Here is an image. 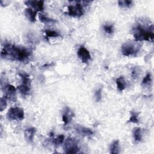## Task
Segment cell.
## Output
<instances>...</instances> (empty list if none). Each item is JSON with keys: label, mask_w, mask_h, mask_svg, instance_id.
I'll use <instances>...</instances> for the list:
<instances>
[{"label": "cell", "mask_w": 154, "mask_h": 154, "mask_svg": "<svg viewBox=\"0 0 154 154\" xmlns=\"http://www.w3.org/2000/svg\"><path fill=\"white\" fill-rule=\"evenodd\" d=\"M30 55L31 52L26 48L10 43L5 44L1 53V56L3 58L21 62L28 60Z\"/></svg>", "instance_id": "1"}, {"label": "cell", "mask_w": 154, "mask_h": 154, "mask_svg": "<svg viewBox=\"0 0 154 154\" xmlns=\"http://www.w3.org/2000/svg\"><path fill=\"white\" fill-rule=\"evenodd\" d=\"M133 35L135 41H149L152 42L154 37L153 32V25L149 26H144L138 23L132 29Z\"/></svg>", "instance_id": "2"}, {"label": "cell", "mask_w": 154, "mask_h": 154, "mask_svg": "<svg viewBox=\"0 0 154 154\" xmlns=\"http://www.w3.org/2000/svg\"><path fill=\"white\" fill-rule=\"evenodd\" d=\"M141 45L137 42L129 41L122 46L121 52L126 57H129L137 54L141 49Z\"/></svg>", "instance_id": "3"}, {"label": "cell", "mask_w": 154, "mask_h": 154, "mask_svg": "<svg viewBox=\"0 0 154 154\" xmlns=\"http://www.w3.org/2000/svg\"><path fill=\"white\" fill-rule=\"evenodd\" d=\"M24 116L23 109L19 107H12L7 113V117L10 120H22L24 119Z\"/></svg>", "instance_id": "4"}, {"label": "cell", "mask_w": 154, "mask_h": 154, "mask_svg": "<svg viewBox=\"0 0 154 154\" xmlns=\"http://www.w3.org/2000/svg\"><path fill=\"white\" fill-rule=\"evenodd\" d=\"M64 149L66 153H77L79 152V149L78 147V143L76 139L74 138H68L64 145Z\"/></svg>", "instance_id": "5"}, {"label": "cell", "mask_w": 154, "mask_h": 154, "mask_svg": "<svg viewBox=\"0 0 154 154\" xmlns=\"http://www.w3.org/2000/svg\"><path fill=\"white\" fill-rule=\"evenodd\" d=\"M67 14L72 17H80L84 14V8L82 5L77 2L75 5H69Z\"/></svg>", "instance_id": "6"}, {"label": "cell", "mask_w": 154, "mask_h": 154, "mask_svg": "<svg viewBox=\"0 0 154 154\" xmlns=\"http://www.w3.org/2000/svg\"><path fill=\"white\" fill-rule=\"evenodd\" d=\"M4 97L7 99H9L12 101L16 100V92L15 87L11 84L6 85L4 88Z\"/></svg>", "instance_id": "7"}, {"label": "cell", "mask_w": 154, "mask_h": 154, "mask_svg": "<svg viewBox=\"0 0 154 154\" xmlns=\"http://www.w3.org/2000/svg\"><path fill=\"white\" fill-rule=\"evenodd\" d=\"M77 55L83 63H88L91 59V56L89 51L84 46H81L78 51Z\"/></svg>", "instance_id": "8"}, {"label": "cell", "mask_w": 154, "mask_h": 154, "mask_svg": "<svg viewBox=\"0 0 154 154\" xmlns=\"http://www.w3.org/2000/svg\"><path fill=\"white\" fill-rule=\"evenodd\" d=\"M25 4L30 6L31 8H34L37 12L42 11L44 9V1H25Z\"/></svg>", "instance_id": "9"}, {"label": "cell", "mask_w": 154, "mask_h": 154, "mask_svg": "<svg viewBox=\"0 0 154 154\" xmlns=\"http://www.w3.org/2000/svg\"><path fill=\"white\" fill-rule=\"evenodd\" d=\"M73 116H74V114L73 111L69 108L66 107L64 109L63 112L62 114V120L64 122V125L69 124L71 122Z\"/></svg>", "instance_id": "10"}, {"label": "cell", "mask_w": 154, "mask_h": 154, "mask_svg": "<svg viewBox=\"0 0 154 154\" xmlns=\"http://www.w3.org/2000/svg\"><path fill=\"white\" fill-rule=\"evenodd\" d=\"M75 130L78 134L85 137L90 136L93 134V132L91 129L80 125H76L75 127Z\"/></svg>", "instance_id": "11"}, {"label": "cell", "mask_w": 154, "mask_h": 154, "mask_svg": "<svg viewBox=\"0 0 154 154\" xmlns=\"http://www.w3.org/2000/svg\"><path fill=\"white\" fill-rule=\"evenodd\" d=\"M35 132H36V129L33 127L26 128L24 131L25 137L28 142H30V143L32 142Z\"/></svg>", "instance_id": "12"}, {"label": "cell", "mask_w": 154, "mask_h": 154, "mask_svg": "<svg viewBox=\"0 0 154 154\" xmlns=\"http://www.w3.org/2000/svg\"><path fill=\"white\" fill-rule=\"evenodd\" d=\"M37 12L31 7L25 9V14L28 19L31 22H35L36 20V15Z\"/></svg>", "instance_id": "13"}, {"label": "cell", "mask_w": 154, "mask_h": 154, "mask_svg": "<svg viewBox=\"0 0 154 154\" xmlns=\"http://www.w3.org/2000/svg\"><path fill=\"white\" fill-rule=\"evenodd\" d=\"M116 84H117V87L119 91H122L124 90L126 88V81L123 76H120L116 79Z\"/></svg>", "instance_id": "14"}, {"label": "cell", "mask_w": 154, "mask_h": 154, "mask_svg": "<svg viewBox=\"0 0 154 154\" xmlns=\"http://www.w3.org/2000/svg\"><path fill=\"white\" fill-rule=\"evenodd\" d=\"M17 89L19 91L20 94L23 96L29 94L30 91H31L30 86H28V85H25L23 84L17 86Z\"/></svg>", "instance_id": "15"}, {"label": "cell", "mask_w": 154, "mask_h": 154, "mask_svg": "<svg viewBox=\"0 0 154 154\" xmlns=\"http://www.w3.org/2000/svg\"><path fill=\"white\" fill-rule=\"evenodd\" d=\"M119 141L114 140L110 145L109 152L112 154H117L119 153Z\"/></svg>", "instance_id": "16"}, {"label": "cell", "mask_w": 154, "mask_h": 154, "mask_svg": "<svg viewBox=\"0 0 154 154\" xmlns=\"http://www.w3.org/2000/svg\"><path fill=\"white\" fill-rule=\"evenodd\" d=\"M133 137L135 141H140L142 138V132L140 128H135L133 130Z\"/></svg>", "instance_id": "17"}, {"label": "cell", "mask_w": 154, "mask_h": 154, "mask_svg": "<svg viewBox=\"0 0 154 154\" xmlns=\"http://www.w3.org/2000/svg\"><path fill=\"white\" fill-rule=\"evenodd\" d=\"M19 75L21 77L23 84L30 86L31 85V79L28 74L25 72H19Z\"/></svg>", "instance_id": "18"}, {"label": "cell", "mask_w": 154, "mask_h": 154, "mask_svg": "<svg viewBox=\"0 0 154 154\" xmlns=\"http://www.w3.org/2000/svg\"><path fill=\"white\" fill-rule=\"evenodd\" d=\"M38 18L40 22H42L43 23H54L56 22L55 20L51 19L42 13L38 14Z\"/></svg>", "instance_id": "19"}, {"label": "cell", "mask_w": 154, "mask_h": 154, "mask_svg": "<svg viewBox=\"0 0 154 154\" xmlns=\"http://www.w3.org/2000/svg\"><path fill=\"white\" fill-rule=\"evenodd\" d=\"M139 122L138 120V113L135 111H131V117L128 121V123L131 122L134 123H138Z\"/></svg>", "instance_id": "20"}, {"label": "cell", "mask_w": 154, "mask_h": 154, "mask_svg": "<svg viewBox=\"0 0 154 154\" xmlns=\"http://www.w3.org/2000/svg\"><path fill=\"white\" fill-rule=\"evenodd\" d=\"M151 82H152L151 74L150 73H148L143 78V79L142 81V85L143 86H147L150 84Z\"/></svg>", "instance_id": "21"}, {"label": "cell", "mask_w": 154, "mask_h": 154, "mask_svg": "<svg viewBox=\"0 0 154 154\" xmlns=\"http://www.w3.org/2000/svg\"><path fill=\"white\" fill-rule=\"evenodd\" d=\"M132 1H128V0H124V1H119L118 4L121 7L124 8H129L132 5Z\"/></svg>", "instance_id": "22"}, {"label": "cell", "mask_w": 154, "mask_h": 154, "mask_svg": "<svg viewBox=\"0 0 154 154\" xmlns=\"http://www.w3.org/2000/svg\"><path fill=\"white\" fill-rule=\"evenodd\" d=\"M103 29L105 32L111 34L114 32V26L112 24H105L103 25Z\"/></svg>", "instance_id": "23"}, {"label": "cell", "mask_w": 154, "mask_h": 154, "mask_svg": "<svg viewBox=\"0 0 154 154\" xmlns=\"http://www.w3.org/2000/svg\"><path fill=\"white\" fill-rule=\"evenodd\" d=\"M45 34L47 37H58L60 36L59 33L52 30H46Z\"/></svg>", "instance_id": "24"}, {"label": "cell", "mask_w": 154, "mask_h": 154, "mask_svg": "<svg viewBox=\"0 0 154 154\" xmlns=\"http://www.w3.org/2000/svg\"><path fill=\"white\" fill-rule=\"evenodd\" d=\"M64 139V136L63 135H60L56 138L54 139V143L56 146H59L63 143Z\"/></svg>", "instance_id": "25"}, {"label": "cell", "mask_w": 154, "mask_h": 154, "mask_svg": "<svg viewBox=\"0 0 154 154\" xmlns=\"http://www.w3.org/2000/svg\"><path fill=\"white\" fill-rule=\"evenodd\" d=\"M5 97H2L0 100V109L1 111H2L7 106V100Z\"/></svg>", "instance_id": "26"}, {"label": "cell", "mask_w": 154, "mask_h": 154, "mask_svg": "<svg viewBox=\"0 0 154 154\" xmlns=\"http://www.w3.org/2000/svg\"><path fill=\"white\" fill-rule=\"evenodd\" d=\"M94 97L96 102H99L102 99V89L99 88L94 93Z\"/></svg>", "instance_id": "27"}]
</instances>
